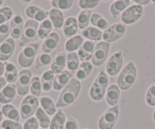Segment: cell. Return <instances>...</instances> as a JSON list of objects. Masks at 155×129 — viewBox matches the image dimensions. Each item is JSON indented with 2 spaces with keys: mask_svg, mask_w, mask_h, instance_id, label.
Instances as JSON below:
<instances>
[{
  "mask_svg": "<svg viewBox=\"0 0 155 129\" xmlns=\"http://www.w3.org/2000/svg\"><path fill=\"white\" fill-rule=\"evenodd\" d=\"M38 44L34 43L29 44L22 49L18 58V62L21 67L28 68L32 65L38 51Z\"/></svg>",
  "mask_w": 155,
  "mask_h": 129,
  "instance_id": "4",
  "label": "cell"
},
{
  "mask_svg": "<svg viewBox=\"0 0 155 129\" xmlns=\"http://www.w3.org/2000/svg\"><path fill=\"white\" fill-rule=\"evenodd\" d=\"M1 127L3 129H23L20 123L9 119L4 120L2 122Z\"/></svg>",
  "mask_w": 155,
  "mask_h": 129,
  "instance_id": "45",
  "label": "cell"
},
{
  "mask_svg": "<svg viewBox=\"0 0 155 129\" xmlns=\"http://www.w3.org/2000/svg\"><path fill=\"white\" fill-rule=\"evenodd\" d=\"M31 79L32 72L31 70L25 69L21 71L16 81V90L19 96H25L28 94L30 90Z\"/></svg>",
  "mask_w": 155,
  "mask_h": 129,
  "instance_id": "9",
  "label": "cell"
},
{
  "mask_svg": "<svg viewBox=\"0 0 155 129\" xmlns=\"http://www.w3.org/2000/svg\"><path fill=\"white\" fill-rule=\"evenodd\" d=\"M30 91L33 96L38 97L41 96V91H42V87H41V79L38 76L32 77V79L31 81V85H30Z\"/></svg>",
  "mask_w": 155,
  "mask_h": 129,
  "instance_id": "38",
  "label": "cell"
},
{
  "mask_svg": "<svg viewBox=\"0 0 155 129\" xmlns=\"http://www.w3.org/2000/svg\"><path fill=\"white\" fill-rule=\"evenodd\" d=\"M25 14L28 18L34 19L36 21H44L46 20L47 16L49 15V11H45L44 9L35 5H30L27 7L25 9Z\"/></svg>",
  "mask_w": 155,
  "mask_h": 129,
  "instance_id": "16",
  "label": "cell"
},
{
  "mask_svg": "<svg viewBox=\"0 0 155 129\" xmlns=\"http://www.w3.org/2000/svg\"><path fill=\"white\" fill-rule=\"evenodd\" d=\"M81 84L77 78H71L66 86L62 89L57 102L56 107H66L74 103L81 91Z\"/></svg>",
  "mask_w": 155,
  "mask_h": 129,
  "instance_id": "1",
  "label": "cell"
},
{
  "mask_svg": "<svg viewBox=\"0 0 155 129\" xmlns=\"http://www.w3.org/2000/svg\"><path fill=\"white\" fill-rule=\"evenodd\" d=\"M152 2H153V3H155V1H152Z\"/></svg>",
  "mask_w": 155,
  "mask_h": 129,
  "instance_id": "55",
  "label": "cell"
},
{
  "mask_svg": "<svg viewBox=\"0 0 155 129\" xmlns=\"http://www.w3.org/2000/svg\"><path fill=\"white\" fill-rule=\"evenodd\" d=\"M134 2L135 3L139 4V5H147L150 2V0H134Z\"/></svg>",
  "mask_w": 155,
  "mask_h": 129,
  "instance_id": "49",
  "label": "cell"
},
{
  "mask_svg": "<svg viewBox=\"0 0 155 129\" xmlns=\"http://www.w3.org/2000/svg\"><path fill=\"white\" fill-rule=\"evenodd\" d=\"M91 17V10H83V11H81L79 13L77 18L78 28L81 30H84L86 27H87L89 23H90Z\"/></svg>",
  "mask_w": 155,
  "mask_h": 129,
  "instance_id": "37",
  "label": "cell"
},
{
  "mask_svg": "<svg viewBox=\"0 0 155 129\" xmlns=\"http://www.w3.org/2000/svg\"><path fill=\"white\" fill-rule=\"evenodd\" d=\"M2 112L6 118L9 120L18 121L20 120V112L18 111L15 106L12 104L3 105L2 107Z\"/></svg>",
  "mask_w": 155,
  "mask_h": 129,
  "instance_id": "30",
  "label": "cell"
},
{
  "mask_svg": "<svg viewBox=\"0 0 155 129\" xmlns=\"http://www.w3.org/2000/svg\"><path fill=\"white\" fill-rule=\"evenodd\" d=\"M79 58L78 56V53H68L67 54L66 57V67L68 69V72L74 74L76 72L79 68Z\"/></svg>",
  "mask_w": 155,
  "mask_h": 129,
  "instance_id": "29",
  "label": "cell"
},
{
  "mask_svg": "<svg viewBox=\"0 0 155 129\" xmlns=\"http://www.w3.org/2000/svg\"><path fill=\"white\" fill-rule=\"evenodd\" d=\"M100 3L99 0H79L78 5L84 10L92 9L98 6Z\"/></svg>",
  "mask_w": 155,
  "mask_h": 129,
  "instance_id": "43",
  "label": "cell"
},
{
  "mask_svg": "<svg viewBox=\"0 0 155 129\" xmlns=\"http://www.w3.org/2000/svg\"><path fill=\"white\" fill-rule=\"evenodd\" d=\"M12 9L9 7L5 6L0 8V25L5 24V22L10 20L12 17Z\"/></svg>",
  "mask_w": 155,
  "mask_h": 129,
  "instance_id": "41",
  "label": "cell"
},
{
  "mask_svg": "<svg viewBox=\"0 0 155 129\" xmlns=\"http://www.w3.org/2000/svg\"><path fill=\"white\" fill-rule=\"evenodd\" d=\"M10 35V26L8 23L0 25V45L8 39Z\"/></svg>",
  "mask_w": 155,
  "mask_h": 129,
  "instance_id": "44",
  "label": "cell"
},
{
  "mask_svg": "<svg viewBox=\"0 0 155 129\" xmlns=\"http://www.w3.org/2000/svg\"><path fill=\"white\" fill-rule=\"evenodd\" d=\"M78 122L76 121V120L71 116L68 117V118H67L66 121H65L64 129H78Z\"/></svg>",
  "mask_w": 155,
  "mask_h": 129,
  "instance_id": "47",
  "label": "cell"
},
{
  "mask_svg": "<svg viewBox=\"0 0 155 129\" xmlns=\"http://www.w3.org/2000/svg\"><path fill=\"white\" fill-rule=\"evenodd\" d=\"M49 17L55 29L59 30L63 27L65 18L62 11L56 8H51L49 11Z\"/></svg>",
  "mask_w": 155,
  "mask_h": 129,
  "instance_id": "23",
  "label": "cell"
},
{
  "mask_svg": "<svg viewBox=\"0 0 155 129\" xmlns=\"http://www.w3.org/2000/svg\"><path fill=\"white\" fill-rule=\"evenodd\" d=\"M41 129H43V128H41Z\"/></svg>",
  "mask_w": 155,
  "mask_h": 129,
  "instance_id": "56",
  "label": "cell"
},
{
  "mask_svg": "<svg viewBox=\"0 0 155 129\" xmlns=\"http://www.w3.org/2000/svg\"><path fill=\"white\" fill-rule=\"evenodd\" d=\"M145 100L148 106H155V84H151L147 89Z\"/></svg>",
  "mask_w": 155,
  "mask_h": 129,
  "instance_id": "42",
  "label": "cell"
},
{
  "mask_svg": "<svg viewBox=\"0 0 155 129\" xmlns=\"http://www.w3.org/2000/svg\"><path fill=\"white\" fill-rule=\"evenodd\" d=\"M21 2L22 3H30L31 1V0H29V1H21Z\"/></svg>",
  "mask_w": 155,
  "mask_h": 129,
  "instance_id": "52",
  "label": "cell"
},
{
  "mask_svg": "<svg viewBox=\"0 0 155 129\" xmlns=\"http://www.w3.org/2000/svg\"><path fill=\"white\" fill-rule=\"evenodd\" d=\"M66 57L67 55L65 53H59L56 55L50 66V69L53 74L58 75L63 72L66 66Z\"/></svg>",
  "mask_w": 155,
  "mask_h": 129,
  "instance_id": "22",
  "label": "cell"
},
{
  "mask_svg": "<svg viewBox=\"0 0 155 129\" xmlns=\"http://www.w3.org/2000/svg\"><path fill=\"white\" fill-rule=\"evenodd\" d=\"M84 43V38L81 35H75L72 37L69 38L65 44V49L68 53L78 50Z\"/></svg>",
  "mask_w": 155,
  "mask_h": 129,
  "instance_id": "27",
  "label": "cell"
},
{
  "mask_svg": "<svg viewBox=\"0 0 155 129\" xmlns=\"http://www.w3.org/2000/svg\"><path fill=\"white\" fill-rule=\"evenodd\" d=\"M90 23L93 25V27L98 28L101 31V30H104L108 28L109 22L103 17L101 15L98 14V13H93L91 14V17Z\"/></svg>",
  "mask_w": 155,
  "mask_h": 129,
  "instance_id": "35",
  "label": "cell"
},
{
  "mask_svg": "<svg viewBox=\"0 0 155 129\" xmlns=\"http://www.w3.org/2000/svg\"><path fill=\"white\" fill-rule=\"evenodd\" d=\"M2 3H3V1H2V0H0V7L2 5Z\"/></svg>",
  "mask_w": 155,
  "mask_h": 129,
  "instance_id": "54",
  "label": "cell"
},
{
  "mask_svg": "<svg viewBox=\"0 0 155 129\" xmlns=\"http://www.w3.org/2000/svg\"><path fill=\"white\" fill-rule=\"evenodd\" d=\"M42 109L49 115H54L56 113V106L53 103V100L49 96H43L40 99Z\"/></svg>",
  "mask_w": 155,
  "mask_h": 129,
  "instance_id": "33",
  "label": "cell"
},
{
  "mask_svg": "<svg viewBox=\"0 0 155 129\" xmlns=\"http://www.w3.org/2000/svg\"><path fill=\"white\" fill-rule=\"evenodd\" d=\"M59 42V37L56 32H52L44 39L42 45V51L44 53H51L57 47Z\"/></svg>",
  "mask_w": 155,
  "mask_h": 129,
  "instance_id": "21",
  "label": "cell"
},
{
  "mask_svg": "<svg viewBox=\"0 0 155 129\" xmlns=\"http://www.w3.org/2000/svg\"><path fill=\"white\" fill-rule=\"evenodd\" d=\"M62 27H63L62 29H63L64 36L65 37L71 38L75 36L78 31V28L77 18L73 17V16L68 17V18L65 19Z\"/></svg>",
  "mask_w": 155,
  "mask_h": 129,
  "instance_id": "20",
  "label": "cell"
},
{
  "mask_svg": "<svg viewBox=\"0 0 155 129\" xmlns=\"http://www.w3.org/2000/svg\"><path fill=\"white\" fill-rule=\"evenodd\" d=\"M109 78L104 71H101L90 89L91 98L94 101H100L105 96L108 87Z\"/></svg>",
  "mask_w": 155,
  "mask_h": 129,
  "instance_id": "3",
  "label": "cell"
},
{
  "mask_svg": "<svg viewBox=\"0 0 155 129\" xmlns=\"http://www.w3.org/2000/svg\"><path fill=\"white\" fill-rule=\"evenodd\" d=\"M39 123L37 118L31 117L26 120L23 126V129H38Z\"/></svg>",
  "mask_w": 155,
  "mask_h": 129,
  "instance_id": "46",
  "label": "cell"
},
{
  "mask_svg": "<svg viewBox=\"0 0 155 129\" xmlns=\"http://www.w3.org/2000/svg\"><path fill=\"white\" fill-rule=\"evenodd\" d=\"M137 77V69L133 62H129L123 68L117 78V86L123 90H129L134 84Z\"/></svg>",
  "mask_w": 155,
  "mask_h": 129,
  "instance_id": "2",
  "label": "cell"
},
{
  "mask_svg": "<svg viewBox=\"0 0 155 129\" xmlns=\"http://www.w3.org/2000/svg\"><path fill=\"white\" fill-rule=\"evenodd\" d=\"M153 120L155 121V109H154V111H153Z\"/></svg>",
  "mask_w": 155,
  "mask_h": 129,
  "instance_id": "53",
  "label": "cell"
},
{
  "mask_svg": "<svg viewBox=\"0 0 155 129\" xmlns=\"http://www.w3.org/2000/svg\"><path fill=\"white\" fill-rule=\"evenodd\" d=\"M39 106V100L33 95H28L23 99L20 105V114L22 119L31 118Z\"/></svg>",
  "mask_w": 155,
  "mask_h": 129,
  "instance_id": "5",
  "label": "cell"
},
{
  "mask_svg": "<svg viewBox=\"0 0 155 129\" xmlns=\"http://www.w3.org/2000/svg\"><path fill=\"white\" fill-rule=\"evenodd\" d=\"M10 35L12 39H18L23 32L24 19L20 15H16L11 19L10 22Z\"/></svg>",
  "mask_w": 155,
  "mask_h": 129,
  "instance_id": "13",
  "label": "cell"
},
{
  "mask_svg": "<svg viewBox=\"0 0 155 129\" xmlns=\"http://www.w3.org/2000/svg\"><path fill=\"white\" fill-rule=\"evenodd\" d=\"M81 36L83 38L93 41H99L103 38L102 31L95 27H87L81 31Z\"/></svg>",
  "mask_w": 155,
  "mask_h": 129,
  "instance_id": "24",
  "label": "cell"
},
{
  "mask_svg": "<svg viewBox=\"0 0 155 129\" xmlns=\"http://www.w3.org/2000/svg\"><path fill=\"white\" fill-rule=\"evenodd\" d=\"M120 97V89L116 84H111L107 90L106 101L110 106H117Z\"/></svg>",
  "mask_w": 155,
  "mask_h": 129,
  "instance_id": "19",
  "label": "cell"
},
{
  "mask_svg": "<svg viewBox=\"0 0 155 129\" xmlns=\"http://www.w3.org/2000/svg\"><path fill=\"white\" fill-rule=\"evenodd\" d=\"M15 43L12 38H8L0 45V62H5L12 56Z\"/></svg>",
  "mask_w": 155,
  "mask_h": 129,
  "instance_id": "14",
  "label": "cell"
},
{
  "mask_svg": "<svg viewBox=\"0 0 155 129\" xmlns=\"http://www.w3.org/2000/svg\"><path fill=\"white\" fill-rule=\"evenodd\" d=\"M110 47V44L105 41H101L94 46L91 58V62L94 66H101L104 63L108 56Z\"/></svg>",
  "mask_w": 155,
  "mask_h": 129,
  "instance_id": "8",
  "label": "cell"
},
{
  "mask_svg": "<svg viewBox=\"0 0 155 129\" xmlns=\"http://www.w3.org/2000/svg\"><path fill=\"white\" fill-rule=\"evenodd\" d=\"M54 79V74L51 70H47L43 73L41 76V87L44 91H50L53 88V83Z\"/></svg>",
  "mask_w": 155,
  "mask_h": 129,
  "instance_id": "32",
  "label": "cell"
},
{
  "mask_svg": "<svg viewBox=\"0 0 155 129\" xmlns=\"http://www.w3.org/2000/svg\"><path fill=\"white\" fill-rule=\"evenodd\" d=\"M93 66L89 62H83L80 64L79 68L76 72V78L78 81L86 79L88 75L91 73Z\"/></svg>",
  "mask_w": 155,
  "mask_h": 129,
  "instance_id": "31",
  "label": "cell"
},
{
  "mask_svg": "<svg viewBox=\"0 0 155 129\" xmlns=\"http://www.w3.org/2000/svg\"><path fill=\"white\" fill-rule=\"evenodd\" d=\"M4 72H5V64L2 62H0V77H2Z\"/></svg>",
  "mask_w": 155,
  "mask_h": 129,
  "instance_id": "50",
  "label": "cell"
},
{
  "mask_svg": "<svg viewBox=\"0 0 155 129\" xmlns=\"http://www.w3.org/2000/svg\"><path fill=\"white\" fill-rule=\"evenodd\" d=\"M123 65V55L122 52H116L109 59L106 66V71L110 76H115L121 71Z\"/></svg>",
  "mask_w": 155,
  "mask_h": 129,
  "instance_id": "12",
  "label": "cell"
},
{
  "mask_svg": "<svg viewBox=\"0 0 155 129\" xmlns=\"http://www.w3.org/2000/svg\"><path fill=\"white\" fill-rule=\"evenodd\" d=\"M143 7L139 5L129 6L122 13L121 20L124 24H132L141 18L143 14Z\"/></svg>",
  "mask_w": 155,
  "mask_h": 129,
  "instance_id": "11",
  "label": "cell"
},
{
  "mask_svg": "<svg viewBox=\"0 0 155 129\" xmlns=\"http://www.w3.org/2000/svg\"><path fill=\"white\" fill-rule=\"evenodd\" d=\"M126 31V24L123 23H116L108 27L103 33V39L105 42L113 43L117 41L124 36Z\"/></svg>",
  "mask_w": 155,
  "mask_h": 129,
  "instance_id": "7",
  "label": "cell"
},
{
  "mask_svg": "<svg viewBox=\"0 0 155 129\" xmlns=\"http://www.w3.org/2000/svg\"><path fill=\"white\" fill-rule=\"evenodd\" d=\"M74 2L71 0H52L51 5L59 10H68L71 8Z\"/></svg>",
  "mask_w": 155,
  "mask_h": 129,
  "instance_id": "39",
  "label": "cell"
},
{
  "mask_svg": "<svg viewBox=\"0 0 155 129\" xmlns=\"http://www.w3.org/2000/svg\"><path fill=\"white\" fill-rule=\"evenodd\" d=\"M73 74L68 71H65L58 74L54 77L53 83V88L54 90L59 91L62 90L68 84L70 80L72 78Z\"/></svg>",
  "mask_w": 155,
  "mask_h": 129,
  "instance_id": "15",
  "label": "cell"
},
{
  "mask_svg": "<svg viewBox=\"0 0 155 129\" xmlns=\"http://www.w3.org/2000/svg\"><path fill=\"white\" fill-rule=\"evenodd\" d=\"M129 0H117L111 4L110 11L113 18H116L121 12H123L129 6Z\"/></svg>",
  "mask_w": 155,
  "mask_h": 129,
  "instance_id": "26",
  "label": "cell"
},
{
  "mask_svg": "<svg viewBox=\"0 0 155 129\" xmlns=\"http://www.w3.org/2000/svg\"><path fill=\"white\" fill-rule=\"evenodd\" d=\"M18 77V74L16 66L12 62H6L5 64V72H4V78L6 82L13 84L17 81Z\"/></svg>",
  "mask_w": 155,
  "mask_h": 129,
  "instance_id": "25",
  "label": "cell"
},
{
  "mask_svg": "<svg viewBox=\"0 0 155 129\" xmlns=\"http://www.w3.org/2000/svg\"><path fill=\"white\" fill-rule=\"evenodd\" d=\"M120 109L119 106H113L107 109L98 121L99 129H113L118 119Z\"/></svg>",
  "mask_w": 155,
  "mask_h": 129,
  "instance_id": "6",
  "label": "cell"
},
{
  "mask_svg": "<svg viewBox=\"0 0 155 129\" xmlns=\"http://www.w3.org/2000/svg\"><path fill=\"white\" fill-rule=\"evenodd\" d=\"M6 84L7 82L5 81V78L4 77H0V91L6 86Z\"/></svg>",
  "mask_w": 155,
  "mask_h": 129,
  "instance_id": "48",
  "label": "cell"
},
{
  "mask_svg": "<svg viewBox=\"0 0 155 129\" xmlns=\"http://www.w3.org/2000/svg\"><path fill=\"white\" fill-rule=\"evenodd\" d=\"M94 49V44L93 41H84L81 47L78 50V56L79 58V60L83 62H88L90 59H91Z\"/></svg>",
  "mask_w": 155,
  "mask_h": 129,
  "instance_id": "17",
  "label": "cell"
},
{
  "mask_svg": "<svg viewBox=\"0 0 155 129\" xmlns=\"http://www.w3.org/2000/svg\"><path fill=\"white\" fill-rule=\"evenodd\" d=\"M38 22L29 19L24 24L23 32L21 36V41L23 44H29L35 40L38 31Z\"/></svg>",
  "mask_w": 155,
  "mask_h": 129,
  "instance_id": "10",
  "label": "cell"
},
{
  "mask_svg": "<svg viewBox=\"0 0 155 129\" xmlns=\"http://www.w3.org/2000/svg\"><path fill=\"white\" fill-rule=\"evenodd\" d=\"M65 114L62 110H58L56 113L53 115L50 124V129H64L65 127Z\"/></svg>",
  "mask_w": 155,
  "mask_h": 129,
  "instance_id": "28",
  "label": "cell"
},
{
  "mask_svg": "<svg viewBox=\"0 0 155 129\" xmlns=\"http://www.w3.org/2000/svg\"><path fill=\"white\" fill-rule=\"evenodd\" d=\"M53 29V24L50 21V19H46L44 21L41 22L40 26L38 27L37 31V36L40 39H45L48 37Z\"/></svg>",
  "mask_w": 155,
  "mask_h": 129,
  "instance_id": "36",
  "label": "cell"
},
{
  "mask_svg": "<svg viewBox=\"0 0 155 129\" xmlns=\"http://www.w3.org/2000/svg\"><path fill=\"white\" fill-rule=\"evenodd\" d=\"M36 118L39 123V125L43 129H48L50 124V118L45 111L41 107H38L35 112Z\"/></svg>",
  "mask_w": 155,
  "mask_h": 129,
  "instance_id": "34",
  "label": "cell"
},
{
  "mask_svg": "<svg viewBox=\"0 0 155 129\" xmlns=\"http://www.w3.org/2000/svg\"><path fill=\"white\" fill-rule=\"evenodd\" d=\"M2 118H3V114H2V111H0V127H1L2 122Z\"/></svg>",
  "mask_w": 155,
  "mask_h": 129,
  "instance_id": "51",
  "label": "cell"
},
{
  "mask_svg": "<svg viewBox=\"0 0 155 129\" xmlns=\"http://www.w3.org/2000/svg\"><path fill=\"white\" fill-rule=\"evenodd\" d=\"M16 93H17L16 85H15L14 84H9L6 85L0 91V103L5 105L11 103L14 100Z\"/></svg>",
  "mask_w": 155,
  "mask_h": 129,
  "instance_id": "18",
  "label": "cell"
},
{
  "mask_svg": "<svg viewBox=\"0 0 155 129\" xmlns=\"http://www.w3.org/2000/svg\"><path fill=\"white\" fill-rule=\"evenodd\" d=\"M51 56L48 53H41L38 56L36 60V69L45 67L51 63Z\"/></svg>",
  "mask_w": 155,
  "mask_h": 129,
  "instance_id": "40",
  "label": "cell"
}]
</instances>
